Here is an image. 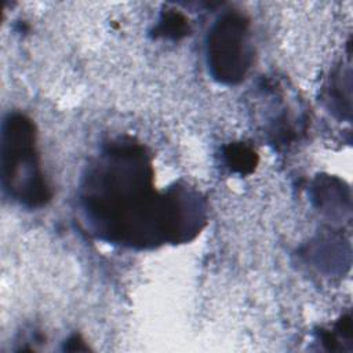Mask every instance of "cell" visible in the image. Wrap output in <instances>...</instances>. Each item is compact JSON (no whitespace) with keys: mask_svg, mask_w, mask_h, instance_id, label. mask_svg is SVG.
I'll list each match as a JSON object with an SVG mask.
<instances>
[{"mask_svg":"<svg viewBox=\"0 0 353 353\" xmlns=\"http://www.w3.org/2000/svg\"><path fill=\"white\" fill-rule=\"evenodd\" d=\"M88 225L103 240L134 248L185 243L207 219L201 196L186 186L159 193L143 146L131 139L109 143L87 170L80 192Z\"/></svg>","mask_w":353,"mask_h":353,"instance_id":"6da1fadb","label":"cell"},{"mask_svg":"<svg viewBox=\"0 0 353 353\" xmlns=\"http://www.w3.org/2000/svg\"><path fill=\"white\" fill-rule=\"evenodd\" d=\"M36 125L23 113H10L1 127V183L19 204L36 208L51 199L40 167Z\"/></svg>","mask_w":353,"mask_h":353,"instance_id":"7a4b0ae2","label":"cell"},{"mask_svg":"<svg viewBox=\"0 0 353 353\" xmlns=\"http://www.w3.org/2000/svg\"><path fill=\"white\" fill-rule=\"evenodd\" d=\"M252 62L250 21L239 11L223 12L207 36V63L211 76L226 85L244 80Z\"/></svg>","mask_w":353,"mask_h":353,"instance_id":"3957f363","label":"cell"},{"mask_svg":"<svg viewBox=\"0 0 353 353\" xmlns=\"http://www.w3.org/2000/svg\"><path fill=\"white\" fill-rule=\"evenodd\" d=\"M223 159L226 165L240 175L251 174L258 164V154L247 143L234 142L223 148Z\"/></svg>","mask_w":353,"mask_h":353,"instance_id":"277c9868","label":"cell"},{"mask_svg":"<svg viewBox=\"0 0 353 353\" xmlns=\"http://www.w3.org/2000/svg\"><path fill=\"white\" fill-rule=\"evenodd\" d=\"M189 19L179 11L167 10L161 14L159 23L154 28V37L179 40L189 34Z\"/></svg>","mask_w":353,"mask_h":353,"instance_id":"5b68a950","label":"cell"}]
</instances>
